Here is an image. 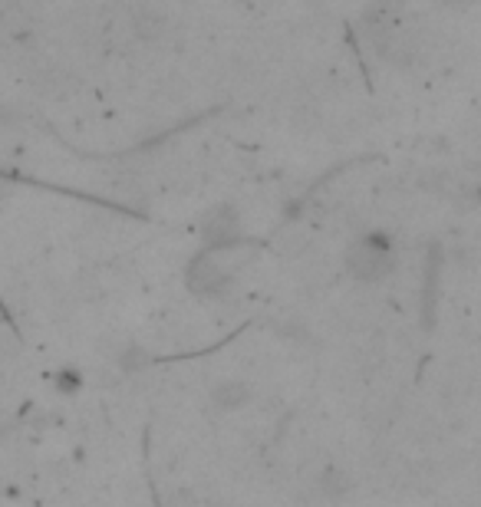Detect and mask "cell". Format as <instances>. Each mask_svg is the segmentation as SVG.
Segmentation results:
<instances>
[{
    "label": "cell",
    "instance_id": "cell-2",
    "mask_svg": "<svg viewBox=\"0 0 481 507\" xmlns=\"http://www.w3.org/2000/svg\"><path fill=\"white\" fill-rule=\"evenodd\" d=\"M185 283L188 290L198 293V297H224L231 290L234 277L228 274L224 264H218V250H205L198 254L185 270Z\"/></svg>",
    "mask_w": 481,
    "mask_h": 507
},
{
    "label": "cell",
    "instance_id": "cell-4",
    "mask_svg": "<svg viewBox=\"0 0 481 507\" xmlns=\"http://www.w3.org/2000/svg\"><path fill=\"white\" fill-rule=\"evenodd\" d=\"M251 399H254L251 382H244V379H238V376L218 379V382L208 388L211 409L221 412V415H234V412L248 409V405H251Z\"/></svg>",
    "mask_w": 481,
    "mask_h": 507
},
{
    "label": "cell",
    "instance_id": "cell-1",
    "mask_svg": "<svg viewBox=\"0 0 481 507\" xmlns=\"http://www.w3.org/2000/svg\"><path fill=\"white\" fill-rule=\"evenodd\" d=\"M399 250L395 238L386 231H363L360 238L350 241L343 250V267L356 283H383L395 274Z\"/></svg>",
    "mask_w": 481,
    "mask_h": 507
},
{
    "label": "cell",
    "instance_id": "cell-5",
    "mask_svg": "<svg viewBox=\"0 0 481 507\" xmlns=\"http://www.w3.org/2000/svg\"><path fill=\"white\" fill-rule=\"evenodd\" d=\"M317 487L323 491V497H330V501H339V497L346 495L353 487V481L339 468H323L320 471V478H317Z\"/></svg>",
    "mask_w": 481,
    "mask_h": 507
},
{
    "label": "cell",
    "instance_id": "cell-6",
    "mask_svg": "<svg viewBox=\"0 0 481 507\" xmlns=\"http://www.w3.org/2000/svg\"><path fill=\"white\" fill-rule=\"evenodd\" d=\"M79 382H83V376H79V372H77L73 366L60 369V376H56V386L63 388V392H69V396H73V392L79 388Z\"/></svg>",
    "mask_w": 481,
    "mask_h": 507
},
{
    "label": "cell",
    "instance_id": "cell-3",
    "mask_svg": "<svg viewBox=\"0 0 481 507\" xmlns=\"http://www.w3.org/2000/svg\"><path fill=\"white\" fill-rule=\"evenodd\" d=\"M240 215L234 205H215L201 217V238L208 244V250H228L240 241Z\"/></svg>",
    "mask_w": 481,
    "mask_h": 507
}]
</instances>
